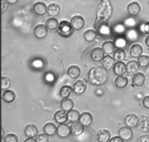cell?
<instances>
[{"label": "cell", "mask_w": 149, "mask_h": 142, "mask_svg": "<svg viewBox=\"0 0 149 142\" xmlns=\"http://www.w3.org/2000/svg\"><path fill=\"white\" fill-rule=\"evenodd\" d=\"M108 73L105 68L101 66H95L88 72V80L93 85H103L107 82Z\"/></svg>", "instance_id": "cell-1"}, {"label": "cell", "mask_w": 149, "mask_h": 142, "mask_svg": "<svg viewBox=\"0 0 149 142\" xmlns=\"http://www.w3.org/2000/svg\"><path fill=\"white\" fill-rule=\"evenodd\" d=\"M73 29L71 23L68 22L67 20H63L59 23V26L58 28V33L61 36L64 37H68L73 34Z\"/></svg>", "instance_id": "cell-2"}, {"label": "cell", "mask_w": 149, "mask_h": 142, "mask_svg": "<svg viewBox=\"0 0 149 142\" xmlns=\"http://www.w3.org/2000/svg\"><path fill=\"white\" fill-rule=\"evenodd\" d=\"M46 25L39 24L37 25L33 29V34L37 39H42L47 36L48 34V30Z\"/></svg>", "instance_id": "cell-3"}, {"label": "cell", "mask_w": 149, "mask_h": 142, "mask_svg": "<svg viewBox=\"0 0 149 142\" xmlns=\"http://www.w3.org/2000/svg\"><path fill=\"white\" fill-rule=\"evenodd\" d=\"M70 23H71L74 30L79 31L84 28L85 21H84V19L81 16L75 15L71 18Z\"/></svg>", "instance_id": "cell-4"}, {"label": "cell", "mask_w": 149, "mask_h": 142, "mask_svg": "<svg viewBox=\"0 0 149 142\" xmlns=\"http://www.w3.org/2000/svg\"><path fill=\"white\" fill-rule=\"evenodd\" d=\"M119 135L123 139V141H127L132 139L133 136V131L131 129L130 127L124 126L119 129Z\"/></svg>", "instance_id": "cell-5"}, {"label": "cell", "mask_w": 149, "mask_h": 142, "mask_svg": "<svg viewBox=\"0 0 149 142\" xmlns=\"http://www.w3.org/2000/svg\"><path fill=\"white\" fill-rule=\"evenodd\" d=\"M70 134H71V127H69L66 124H60L57 128V134L61 138H66L70 135Z\"/></svg>", "instance_id": "cell-6"}, {"label": "cell", "mask_w": 149, "mask_h": 142, "mask_svg": "<svg viewBox=\"0 0 149 142\" xmlns=\"http://www.w3.org/2000/svg\"><path fill=\"white\" fill-rule=\"evenodd\" d=\"M33 11L36 15L42 16L45 15L47 13V5L44 2L42 1H38L33 4Z\"/></svg>", "instance_id": "cell-7"}, {"label": "cell", "mask_w": 149, "mask_h": 142, "mask_svg": "<svg viewBox=\"0 0 149 142\" xmlns=\"http://www.w3.org/2000/svg\"><path fill=\"white\" fill-rule=\"evenodd\" d=\"M127 10V13L130 15L135 17L141 13V7L139 3L137 2V1H132L128 4Z\"/></svg>", "instance_id": "cell-8"}, {"label": "cell", "mask_w": 149, "mask_h": 142, "mask_svg": "<svg viewBox=\"0 0 149 142\" xmlns=\"http://www.w3.org/2000/svg\"><path fill=\"white\" fill-rule=\"evenodd\" d=\"M104 51L100 48H96L92 50L90 57L91 59L95 62H100L104 58Z\"/></svg>", "instance_id": "cell-9"}, {"label": "cell", "mask_w": 149, "mask_h": 142, "mask_svg": "<svg viewBox=\"0 0 149 142\" xmlns=\"http://www.w3.org/2000/svg\"><path fill=\"white\" fill-rule=\"evenodd\" d=\"M113 44H114L116 48L124 49V48H126L127 45V38L122 36V34H117L113 39Z\"/></svg>", "instance_id": "cell-10"}, {"label": "cell", "mask_w": 149, "mask_h": 142, "mask_svg": "<svg viewBox=\"0 0 149 142\" xmlns=\"http://www.w3.org/2000/svg\"><path fill=\"white\" fill-rule=\"evenodd\" d=\"M86 89H87V85L82 80L77 81L73 86V90L77 95L83 94L85 92Z\"/></svg>", "instance_id": "cell-11"}, {"label": "cell", "mask_w": 149, "mask_h": 142, "mask_svg": "<svg viewBox=\"0 0 149 142\" xmlns=\"http://www.w3.org/2000/svg\"><path fill=\"white\" fill-rule=\"evenodd\" d=\"M140 68V66L138 62L135 61H130L126 64L127 72L130 75H134L138 71Z\"/></svg>", "instance_id": "cell-12"}, {"label": "cell", "mask_w": 149, "mask_h": 142, "mask_svg": "<svg viewBox=\"0 0 149 142\" xmlns=\"http://www.w3.org/2000/svg\"><path fill=\"white\" fill-rule=\"evenodd\" d=\"M93 116L89 112H83L81 115H80L79 122L84 125V127H89L93 123Z\"/></svg>", "instance_id": "cell-13"}, {"label": "cell", "mask_w": 149, "mask_h": 142, "mask_svg": "<svg viewBox=\"0 0 149 142\" xmlns=\"http://www.w3.org/2000/svg\"><path fill=\"white\" fill-rule=\"evenodd\" d=\"M125 122L127 126L130 127V128H135L139 122V119L135 115L130 114L125 118Z\"/></svg>", "instance_id": "cell-14"}, {"label": "cell", "mask_w": 149, "mask_h": 142, "mask_svg": "<svg viewBox=\"0 0 149 142\" xmlns=\"http://www.w3.org/2000/svg\"><path fill=\"white\" fill-rule=\"evenodd\" d=\"M113 71L116 75H123L127 71L126 64L122 61H118L113 66Z\"/></svg>", "instance_id": "cell-15"}, {"label": "cell", "mask_w": 149, "mask_h": 142, "mask_svg": "<svg viewBox=\"0 0 149 142\" xmlns=\"http://www.w3.org/2000/svg\"><path fill=\"white\" fill-rule=\"evenodd\" d=\"M146 77L143 73H136L132 77V85L136 87H142L145 83Z\"/></svg>", "instance_id": "cell-16"}, {"label": "cell", "mask_w": 149, "mask_h": 142, "mask_svg": "<svg viewBox=\"0 0 149 142\" xmlns=\"http://www.w3.org/2000/svg\"><path fill=\"white\" fill-rule=\"evenodd\" d=\"M71 134L74 136H79L84 132V125L81 122H72L71 125Z\"/></svg>", "instance_id": "cell-17"}, {"label": "cell", "mask_w": 149, "mask_h": 142, "mask_svg": "<svg viewBox=\"0 0 149 142\" xmlns=\"http://www.w3.org/2000/svg\"><path fill=\"white\" fill-rule=\"evenodd\" d=\"M61 12V7L56 3L50 4L47 7V14L51 17H56L60 14Z\"/></svg>", "instance_id": "cell-18"}, {"label": "cell", "mask_w": 149, "mask_h": 142, "mask_svg": "<svg viewBox=\"0 0 149 142\" xmlns=\"http://www.w3.org/2000/svg\"><path fill=\"white\" fill-rule=\"evenodd\" d=\"M110 139L111 134L107 130H100L97 134V139L99 142H108Z\"/></svg>", "instance_id": "cell-19"}, {"label": "cell", "mask_w": 149, "mask_h": 142, "mask_svg": "<svg viewBox=\"0 0 149 142\" xmlns=\"http://www.w3.org/2000/svg\"><path fill=\"white\" fill-rule=\"evenodd\" d=\"M54 119H55V122L59 124L65 123L68 120V116H67V114L65 113L64 110L58 111V112H55V115H54Z\"/></svg>", "instance_id": "cell-20"}, {"label": "cell", "mask_w": 149, "mask_h": 142, "mask_svg": "<svg viewBox=\"0 0 149 142\" xmlns=\"http://www.w3.org/2000/svg\"><path fill=\"white\" fill-rule=\"evenodd\" d=\"M125 36H126V38L127 40L131 41V42H135L139 38V34H138V32L135 29L130 28L127 31H126V32H125Z\"/></svg>", "instance_id": "cell-21"}, {"label": "cell", "mask_w": 149, "mask_h": 142, "mask_svg": "<svg viewBox=\"0 0 149 142\" xmlns=\"http://www.w3.org/2000/svg\"><path fill=\"white\" fill-rule=\"evenodd\" d=\"M114 58H112L111 55H106V56H104L103 59L102 60L103 67L106 69V70H110L114 66Z\"/></svg>", "instance_id": "cell-22"}, {"label": "cell", "mask_w": 149, "mask_h": 142, "mask_svg": "<svg viewBox=\"0 0 149 142\" xmlns=\"http://www.w3.org/2000/svg\"><path fill=\"white\" fill-rule=\"evenodd\" d=\"M128 80L126 77L122 75H119L115 79V85L117 88L123 89L127 86Z\"/></svg>", "instance_id": "cell-23"}, {"label": "cell", "mask_w": 149, "mask_h": 142, "mask_svg": "<svg viewBox=\"0 0 149 142\" xmlns=\"http://www.w3.org/2000/svg\"><path fill=\"white\" fill-rule=\"evenodd\" d=\"M74 101L71 99H68V98H65L61 102V109L65 111V112H69V111H71L74 108Z\"/></svg>", "instance_id": "cell-24"}, {"label": "cell", "mask_w": 149, "mask_h": 142, "mask_svg": "<svg viewBox=\"0 0 149 142\" xmlns=\"http://www.w3.org/2000/svg\"><path fill=\"white\" fill-rule=\"evenodd\" d=\"M25 135L27 137H35V136L38 133V129L36 128V126L33 124H30V125H28L25 128Z\"/></svg>", "instance_id": "cell-25"}, {"label": "cell", "mask_w": 149, "mask_h": 142, "mask_svg": "<svg viewBox=\"0 0 149 142\" xmlns=\"http://www.w3.org/2000/svg\"><path fill=\"white\" fill-rule=\"evenodd\" d=\"M2 99L5 103L10 104L14 101L15 99V94L12 90H6L2 94Z\"/></svg>", "instance_id": "cell-26"}, {"label": "cell", "mask_w": 149, "mask_h": 142, "mask_svg": "<svg viewBox=\"0 0 149 142\" xmlns=\"http://www.w3.org/2000/svg\"><path fill=\"white\" fill-rule=\"evenodd\" d=\"M97 32L93 30V29H89L87 30L86 31H84V33L83 34V36H84V39L86 42H92L96 39L97 37Z\"/></svg>", "instance_id": "cell-27"}, {"label": "cell", "mask_w": 149, "mask_h": 142, "mask_svg": "<svg viewBox=\"0 0 149 142\" xmlns=\"http://www.w3.org/2000/svg\"><path fill=\"white\" fill-rule=\"evenodd\" d=\"M81 74V69L77 66H71L68 69V75L72 79H77Z\"/></svg>", "instance_id": "cell-28"}, {"label": "cell", "mask_w": 149, "mask_h": 142, "mask_svg": "<svg viewBox=\"0 0 149 142\" xmlns=\"http://www.w3.org/2000/svg\"><path fill=\"white\" fill-rule=\"evenodd\" d=\"M44 132L49 136H52L57 133V127L52 122H48L44 126Z\"/></svg>", "instance_id": "cell-29"}, {"label": "cell", "mask_w": 149, "mask_h": 142, "mask_svg": "<svg viewBox=\"0 0 149 142\" xmlns=\"http://www.w3.org/2000/svg\"><path fill=\"white\" fill-rule=\"evenodd\" d=\"M143 53V48L141 45H132L130 49V55L132 58H138L141 56V54Z\"/></svg>", "instance_id": "cell-30"}, {"label": "cell", "mask_w": 149, "mask_h": 142, "mask_svg": "<svg viewBox=\"0 0 149 142\" xmlns=\"http://www.w3.org/2000/svg\"><path fill=\"white\" fill-rule=\"evenodd\" d=\"M102 49L103 50L105 53L109 55V54H111L114 52L115 45L113 44V42H111V41H107V42H105L103 44Z\"/></svg>", "instance_id": "cell-31"}, {"label": "cell", "mask_w": 149, "mask_h": 142, "mask_svg": "<svg viewBox=\"0 0 149 142\" xmlns=\"http://www.w3.org/2000/svg\"><path fill=\"white\" fill-rule=\"evenodd\" d=\"M67 116H68V120L70 122H74L79 120L80 114L78 111L71 109V111L68 112Z\"/></svg>", "instance_id": "cell-32"}, {"label": "cell", "mask_w": 149, "mask_h": 142, "mask_svg": "<svg viewBox=\"0 0 149 142\" xmlns=\"http://www.w3.org/2000/svg\"><path fill=\"white\" fill-rule=\"evenodd\" d=\"M47 28L49 30L53 31L55 30L58 28V26H59V23H58V20L55 17H51V18H49L48 20H47L46 23Z\"/></svg>", "instance_id": "cell-33"}, {"label": "cell", "mask_w": 149, "mask_h": 142, "mask_svg": "<svg viewBox=\"0 0 149 142\" xmlns=\"http://www.w3.org/2000/svg\"><path fill=\"white\" fill-rule=\"evenodd\" d=\"M97 31H98L99 34L103 36H110L111 34V29L107 24H102L97 29Z\"/></svg>", "instance_id": "cell-34"}, {"label": "cell", "mask_w": 149, "mask_h": 142, "mask_svg": "<svg viewBox=\"0 0 149 142\" xmlns=\"http://www.w3.org/2000/svg\"><path fill=\"white\" fill-rule=\"evenodd\" d=\"M126 58V53L125 50L120 48H118L113 52V58L117 61H122Z\"/></svg>", "instance_id": "cell-35"}, {"label": "cell", "mask_w": 149, "mask_h": 142, "mask_svg": "<svg viewBox=\"0 0 149 142\" xmlns=\"http://www.w3.org/2000/svg\"><path fill=\"white\" fill-rule=\"evenodd\" d=\"M72 93V88L68 85H64L60 90V96L63 98H68Z\"/></svg>", "instance_id": "cell-36"}, {"label": "cell", "mask_w": 149, "mask_h": 142, "mask_svg": "<svg viewBox=\"0 0 149 142\" xmlns=\"http://www.w3.org/2000/svg\"><path fill=\"white\" fill-rule=\"evenodd\" d=\"M138 63L141 68H146L149 66V57L148 55H141L138 58Z\"/></svg>", "instance_id": "cell-37"}, {"label": "cell", "mask_w": 149, "mask_h": 142, "mask_svg": "<svg viewBox=\"0 0 149 142\" xmlns=\"http://www.w3.org/2000/svg\"><path fill=\"white\" fill-rule=\"evenodd\" d=\"M113 31L116 34H123L126 32V27L125 25L122 24V23H118L116 26L113 27Z\"/></svg>", "instance_id": "cell-38"}, {"label": "cell", "mask_w": 149, "mask_h": 142, "mask_svg": "<svg viewBox=\"0 0 149 142\" xmlns=\"http://www.w3.org/2000/svg\"><path fill=\"white\" fill-rule=\"evenodd\" d=\"M11 85V82L10 79L6 77H1V90H6Z\"/></svg>", "instance_id": "cell-39"}, {"label": "cell", "mask_w": 149, "mask_h": 142, "mask_svg": "<svg viewBox=\"0 0 149 142\" xmlns=\"http://www.w3.org/2000/svg\"><path fill=\"white\" fill-rule=\"evenodd\" d=\"M4 141L5 142H17L18 139L15 134H7L4 137Z\"/></svg>", "instance_id": "cell-40"}, {"label": "cell", "mask_w": 149, "mask_h": 142, "mask_svg": "<svg viewBox=\"0 0 149 142\" xmlns=\"http://www.w3.org/2000/svg\"><path fill=\"white\" fill-rule=\"evenodd\" d=\"M140 31L142 34H149V21L141 23L140 25Z\"/></svg>", "instance_id": "cell-41"}, {"label": "cell", "mask_w": 149, "mask_h": 142, "mask_svg": "<svg viewBox=\"0 0 149 142\" xmlns=\"http://www.w3.org/2000/svg\"><path fill=\"white\" fill-rule=\"evenodd\" d=\"M31 65L34 69H42V67H43L44 63L42 60L37 58V59H35L34 61L31 63Z\"/></svg>", "instance_id": "cell-42"}, {"label": "cell", "mask_w": 149, "mask_h": 142, "mask_svg": "<svg viewBox=\"0 0 149 142\" xmlns=\"http://www.w3.org/2000/svg\"><path fill=\"white\" fill-rule=\"evenodd\" d=\"M125 26L130 29V28H133L136 25V22H135V19L132 18V17H130V18H128L125 20Z\"/></svg>", "instance_id": "cell-43"}, {"label": "cell", "mask_w": 149, "mask_h": 142, "mask_svg": "<svg viewBox=\"0 0 149 142\" xmlns=\"http://www.w3.org/2000/svg\"><path fill=\"white\" fill-rule=\"evenodd\" d=\"M36 141L38 142H48L49 141V138H48V135L45 133L44 134H39L37 137H36Z\"/></svg>", "instance_id": "cell-44"}, {"label": "cell", "mask_w": 149, "mask_h": 142, "mask_svg": "<svg viewBox=\"0 0 149 142\" xmlns=\"http://www.w3.org/2000/svg\"><path fill=\"white\" fill-rule=\"evenodd\" d=\"M45 80L48 83H53L55 81V77H54V74H52L51 72L47 73L45 74Z\"/></svg>", "instance_id": "cell-45"}, {"label": "cell", "mask_w": 149, "mask_h": 142, "mask_svg": "<svg viewBox=\"0 0 149 142\" xmlns=\"http://www.w3.org/2000/svg\"><path fill=\"white\" fill-rule=\"evenodd\" d=\"M143 105L146 109H149V96L144 97L143 100Z\"/></svg>", "instance_id": "cell-46"}, {"label": "cell", "mask_w": 149, "mask_h": 142, "mask_svg": "<svg viewBox=\"0 0 149 142\" xmlns=\"http://www.w3.org/2000/svg\"><path fill=\"white\" fill-rule=\"evenodd\" d=\"M139 142H149V135L142 136L138 139Z\"/></svg>", "instance_id": "cell-47"}, {"label": "cell", "mask_w": 149, "mask_h": 142, "mask_svg": "<svg viewBox=\"0 0 149 142\" xmlns=\"http://www.w3.org/2000/svg\"><path fill=\"white\" fill-rule=\"evenodd\" d=\"M109 141L110 142H122L124 141L120 136H116V137H113V138L111 139H110V141Z\"/></svg>", "instance_id": "cell-48"}, {"label": "cell", "mask_w": 149, "mask_h": 142, "mask_svg": "<svg viewBox=\"0 0 149 142\" xmlns=\"http://www.w3.org/2000/svg\"><path fill=\"white\" fill-rule=\"evenodd\" d=\"M7 2L9 4H11V5H13V4H15L16 3H17V1L19 0H6Z\"/></svg>", "instance_id": "cell-49"}, {"label": "cell", "mask_w": 149, "mask_h": 142, "mask_svg": "<svg viewBox=\"0 0 149 142\" xmlns=\"http://www.w3.org/2000/svg\"><path fill=\"white\" fill-rule=\"evenodd\" d=\"M6 0H2V12L4 11L6 8H7V2Z\"/></svg>", "instance_id": "cell-50"}, {"label": "cell", "mask_w": 149, "mask_h": 142, "mask_svg": "<svg viewBox=\"0 0 149 142\" xmlns=\"http://www.w3.org/2000/svg\"><path fill=\"white\" fill-rule=\"evenodd\" d=\"M29 141H33V142H35L36 141V140H35L34 139H33V137H28V139L26 140H25V142H29Z\"/></svg>", "instance_id": "cell-51"}, {"label": "cell", "mask_w": 149, "mask_h": 142, "mask_svg": "<svg viewBox=\"0 0 149 142\" xmlns=\"http://www.w3.org/2000/svg\"><path fill=\"white\" fill-rule=\"evenodd\" d=\"M145 43H146V46L149 48V35L148 36H147L146 38Z\"/></svg>", "instance_id": "cell-52"}, {"label": "cell", "mask_w": 149, "mask_h": 142, "mask_svg": "<svg viewBox=\"0 0 149 142\" xmlns=\"http://www.w3.org/2000/svg\"><path fill=\"white\" fill-rule=\"evenodd\" d=\"M4 128H1V139H4Z\"/></svg>", "instance_id": "cell-53"}]
</instances>
